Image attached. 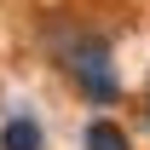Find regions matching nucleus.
Wrapping results in <instances>:
<instances>
[{
  "label": "nucleus",
  "instance_id": "obj_4",
  "mask_svg": "<svg viewBox=\"0 0 150 150\" xmlns=\"http://www.w3.org/2000/svg\"><path fill=\"white\" fill-rule=\"evenodd\" d=\"M144 115H150V110H144Z\"/></svg>",
  "mask_w": 150,
  "mask_h": 150
},
{
  "label": "nucleus",
  "instance_id": "obj_1",
  "mask_svg": "<svg viewBox=\"0 0 150 150\" xmlns=\"http://www.w3.org/2000/svg\"><path fill=\"white\" fill-rule=\"evenodd\" d=\"M64 69H69V81L87 98H98V104H110V98L121 93V87H115V69H110V52H104L98 40H69V46H64Z\"/></svg>",
  "mask_w": 150,
  "mask_h": 150
},
{
  "label": "nucleus",
  "instance_id": "obj_2",
  "mask_svg": "<svg viewBox=\"0 0 150 150\" xmlns=\"http://www.w3.org/2000/svg\"><path fill=\"white\" fill-rule=\"evenodd\" d=\"M0 150H40V121L35 115H12L0 127Z\"/></svg>",
  "mask_w": 150,
  "mask_h": 150
},
{
  "label": "nucleus",
  "instance_id": "obj_3",
  "mask_svg": "<svg viewBox=\"0 0 150 150\" xmlns=\"http://www.w3.org/2000/svg\"><path fill=\"white\" fill-rule=\"evenodd\" d=\"M81 144H87V150H133V144H127V133L115 127V121H87Z\"/></svg>",
  "mask_w": 150,
  "mask_h": 150
}]
</instances>
